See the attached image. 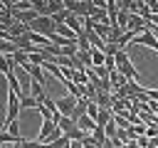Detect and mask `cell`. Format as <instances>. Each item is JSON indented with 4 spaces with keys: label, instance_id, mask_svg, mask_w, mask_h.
I'll return each mask as SVG.
<instances>
[{
    "label": "cell",
    "instance_id": "cell-6",
    "mask_svg": "<svg viewBox=\"0 0 158 148\" xmlns=\"http://www.w3.org/2000/svg\"><path fill=\"white\" fill-rule=\"evenodd\" d=\"M77 126H79V128H81L84 133H89V131L94 133V128H96V121H94L91 116H81V118L77 121Z\"/></svg>",
    "mask_w": 158,
    "mask_h": 148
},
{
    "label": "cell",
    "instance_id": "cell-3",
    "mask_svg": "<svg viewBox=\"0 0 158 148\" xmlns=\"http://www.w3.org/2000/svg\"><path fill=\"white\" fill-rule=\"evenodd\" d=\"M20 96L15 94V91H10V96H7V116H5V123H12L15 118H17V113H20Z\"/></svg>",
    "mask_w": 158,
    "mask_h": 148
},
{
    "label": "cell",
    "instance_id": "cell-14",
    "mask_svg": "<svg viewBox=\"0 0 158 148\" xmlns=\"http://www.w3.org/2000/svg\"><path fill=\"white\" fill-rule=\"evenodd\" d=\"M104 148H114V143H111V141H109V146H104Z\"/></svg>",
    "mask_w": 158,
    "mask_h": 148
},
{
    "label": "cell",
    "instance_id": "cell-15",
    "mask_svg": "<svg viewBox=\"0 0 158 148\" xmlns=\"http://www.w3.org/2000/svg\"><path fill=\"white\" fill-rule=\"evenodd\" d=\"M146 148H156V146H153V143H148V146H146Z\"/></svg>",
    "mask_w": 158,
    "mask_h": 148
},
{
    "label": "cell",
    "instance_id": "cell-2",
    "mask_svg": "<svg viewBox=\"0 0 158 148\" xmlns=\"http://www.w3.org/2000/svg\"><path fill=\"white\" fill-rule=\"evenodd\" d=\"M64 7L72 12V15H77V17H89L91 15V7H94V2L91 0H64Z\"/></svg>",
    "mask_w": 158,
    "mask_h": 148
},
{
    "label": "cell",
    "instance_id": "cell-10",
    "mask_svg": "<svg viewBox=\"0 0 158 148\" xmlns=\"http://www.w3.org/2000/svg\"><path fill=\"white\" fill-rule=\"evenodd\" d=\"M91 57H94V67H106V54L101 49H94Z\"/></svg>",
    "mask_w": 158,
    "mask_h": 148
},
{
    "label": "cell",
    "instance_id": "cell-7",
    "mask_svg": "<svg viewBox=\"0 0 158 148\" xmlns=\"http://www.w3.org/2000/svg\"><path fill=\"white\" fill-rule=\"evenodd\" d=\"M94 32H96L104 42H109V37H111V27L104 25V22H94Z\"/></svg>",
    "mask_w": 158,
    "mask_h": 148
},
{
    "label": "cell",
    "instance_id": "cell-4",
    "mask_svg": "<svg viewBox=\"0 0 158 148\" xmlns=\"http://www.w3.org/2000/svg\"><path fill=\"white\" fill-rule=\"evenodd\" d=\"M77 96H72V94H67V96H62L59 101H57V111L62 113V116H72L74 113V109H77Z\"/></svg>",
    "mask_w": 158,
    "mask_h": 148
},
{
    "label": "cell",
    "instance_id": "cell-9",
    "mask_svg": "<svg viewBox=\"0 0 158 148\" xmlns=\"http://www.w3.org/2000/svg\"><path fill=\"white\" fill-rule=\"evenodd\" d=\"M22 141H25L22 136H12V133H7V131L0 133V143H22Z\"/></svg>",
    "mask_w": 158,
    "mask_h": 148
},
{
    "label": "cell",
    "instance_id": "cell-1",
    "mask_svg": "<svg viewBox=\"0 0 158 148\" xmlns=\"http://www.w3.org/2000/svg\"><path fill=\"white\" fill-rule=\"evenodd\" d=\"M30 27H32V32H37V35L47 37L49 42H52V37L57 35V25H54V20H52V17H37Z\"/></svg>",
    "mask_w": 158,
    "mask_h": 148
},
{
    "label": "cell",
    "instance_id": "cell-11",
    "mask_svg": "<svg viewBox=\"0 0 158 148\" xmlns=\"http://www.w3.org/2000/svg\"><path fill=\"white\" fill-rule=\"evenodd\" d=\"M72 146V138L69 136H62L59 141H54V143H49V146H44V148H69Z\"/></svg>",
    "mask_w": 158,
    "mask_h": 148
},
{
    "label": "cell",
    "instance_id": "cell-12",
    "mask_svg": "<svg viewBox=\"0 0 158 148\" xmlns=\"http://www.w3.org/2000/svg\"><path fill=\"white\" fill-rule=\"evenodd\" d=\"M0 52H2V54H15L17 47H15L12 42H0Z\"/></svg>",
    "mask_w": 158,
    "mask_h": 148
},
{
    "label": "cell",
    "instance_id": "cell-13",
    "mask_svg": "<svg viewBox=\"0 0 158 148\" xmlns=\"http://www.w3.org/2000/svg\"><path fill=\"white\" fill-rule=\"evenodd\" d=\"M148 111L158 116V101H148Z\"/></svg>",
    "mask_w": 158,
    "mask_h": 148
},
{
    "label": "cell",
    "instance_id": "cell-5",
    "mask_svg": "<svg viewBox=\"0 0 158 148\" xmlns=\"http://www.w3.org/2000/svg\"><path fill=\"white\" fill-rule=\"evenodd\" d=\"M54 131H57L54 118H44V121H42V126H40V136H37V141H40V143H44V141H47Z\"/></svg>",
    "mask_w": 158,
    "mask_h": 148
},
{
    "label": "cell",
    "instance_id": "cell-8",
    "mask_svg": "<svg viewBox=\"0 0 158 148\" xmlns=\"http://www.w3.org/2000/svg\"><path fill=\"white\" fill-rule=\"evenodd\" d=\"M27 74H30V81H37V84H42V86H44V74H42V67H35V64H32Z\"/></svg>",
    "mask_w": 158,
    "mask_h": 148
}]
</instances>
